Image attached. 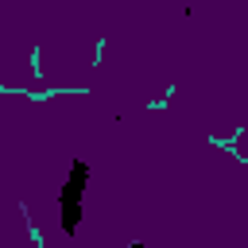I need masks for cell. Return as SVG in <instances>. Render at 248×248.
I'll list each match as a JSON object with an SVG mask.
<instances>
[{"mask_svg":"<svg viewBox=\"0 0 248 248\" xmlns=\"http://www.w3.org/2000/svg\"><path fill=\"white\" fill-rule=\"evenodd\" d=\"M85 178H89V163H74L70 170V182L62 186L58 194V205H62V229L66 232H78V221H81V194H85Z\"/></svg>","mask_w":248,"mask_h":248,"instance_id":"6da1fadb","label":"cell"}]
</instances>
